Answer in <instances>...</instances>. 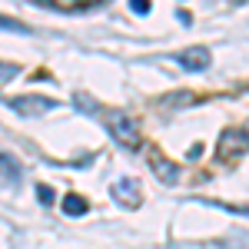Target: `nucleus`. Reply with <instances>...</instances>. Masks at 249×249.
I'll use <instances>...</instances> for the list:
<instances>
[{"mask_svg":"<svg viewBox=\"0 0 249 249\" xmlns=\"http://www.w3.org/2000/svg\"><path fill=\"white\" fill-rule=\"evenodd\" d=\"M100 120H103L107 133L113 136L120 146L136 150V146L143 143V140H140V126H136V120L130 113H123V110H100Z\"/></svg>","mask_w":249,"mask_h":249,"instance_id":"f257e3e1","label":"nucleus"},{"mask_svg":"<svg viewBox=\"0 0 249 249\" xmlns=\"http://www.w3.org/2000/svg\"><path fill=\"white\" fill-rule=\"evenodd\" d=\"M246 150H249V136L243 133V126H236V130H226V133L219 136L216 156L219 160H236V156H243Z\"/></svg>","mask_w":249,"mask_h":249,"instance_id":"f03ea898","label":"nucleus"},{"mask_svg":"<svg viewBox=\"0 0 249 249\" xmlns=\"http://www.w3.org/2000/svg\"><path fill=\"white\" fill-rule=\"evenodd\" d=\"M10 107H14L17 113H23V116H40V113H47V110H57V100L27 93V96H14V100H10Z\"/></svg>","mask_w":249,"mask_h":249,"instance_id":"7ed1b4c3","label":"nucleus"},{"mask_svg":"<svg viewBox=\"0 0 249 249\" xmlns=\"http://www.w3.org/2000/svg\"><path fill=\"white\" fill-rule=\"evenodd\" d=\"M113 199L120 206H126V210H136L140 203H143V193H140V183H136L133 176H126V179H116L113 183Z\"/></svg>","mask_w":249,"mask_h":249,"instance_id":"20e7f679","label":"nucleus"},{"mask_svg":"<svg viewBox=\"0 0 249 249\" xmlns=\"http://www.w3.org/2000/svg\"><path fill=\"white\" fill-rule=\"evenodd\" d=\"M176 63H179L183 70H190V73H199V70L210 67V50H206V47H186V50L176 53Z\"/></svg>","mask_w":249,"mask_h":249,"instance_id":"39448f33","label":"nucleus"},{"mask_svg":"<svg viewBox=\"0 0 249 249\" xmlns=\"http://www.w3.org/2000/svg\"><path fill=\"white\" fill-rule=\"evenodd\" d=\"M150 170H153L163 183H179V166H176V163H170L166 156L153 153V156H150Z\"/></svg>","mask_w":249,"mask_h":249,"instance_id":"423d86ee","label":"nucleus"},{"mask_svg":"<svg viewBox=\"0 0 249 249\" xmlns=\"http://www.w3.org/2000/svg\"><path fill=\"white\" fill-rule=\"evenodd\" d=\"M34 3H40V7H50V10H63V14H83V10H93L96 0H90V3H63V0H34Z\"/></svg>","mask_w":249,"mask_h":249,"instance_id":"0eeeda50","label":"nucleus"},{"mask_svg":"<svg viewBox=\"0 0 249 249\" xmlns=\"http://www.w3.org/2000/svg\"><path fill=\"white\" fill-rule=\"evenodd\" d=\"M60 206H63V213H67V216H87V210H90V203H87L80 193H67Z\"/></svg>","mask_w":249,"mask_h":249,"instance_id":"6e6552de","label":"nucleus"},{"mask_svg":"<svg viewBox=\"0 0 249 249\" xmlns=\"http://www.w3.org/2000/svg\"><path fill=\"white\" fill-rule=\"evenodd\" d=\"M0 173L7 176V183H17L20 176H23V170H20V163L14 160L10 153H0Z\"/></svg>","mask_w":249,"mask_h":249,"instance_id":"1a4fd4ad","label":"nucleus"},{"mask_svg":"<svg viewBox=\"0 0 249 249\" xmlns=\"http://www.w3.org/2000/svg\"><path fill=\"white\" fill-rule=\"evenodd\" d=\"M0 30H7V34H34L23 20H14V17H7V14H0Z\"/></svg>","mask_w":249,"mask_h":249,"instance_id":"9d476101","label":"nucleus"},{"mask_svg":"<svg viewBox=\"0 0 249 249\" xmlns=\"http://www.w3.org/2000/svg\"><path fill=\"white\" fill-rule=\"evenodd\" d=\"M37 199L43 203V206H53V203H57V193H53V186L40 183V186H37Z\"/></svg>","mask_w":249,"mask_h":249,"instance_id":"9b49d317","label":"nucleus"},{"mask_svg":"<svg viewBox=\"0 0 249 249\" xmlns=\"http://www.w3.org/2000/svg\"><path fill=\"white\" fill-rule=\"evenodd\" d=\"M17 73H20L17 63H3V60H0V87H3V83H10Z\"/></svg>","mask_w":249,"mask_h":249,"instance_id":"f8f14e48","label":"nucleus"},{"mask_svg":"<svg viewBox=\"0 0 249 249\" xmlns=\"http://www.w3.org/2000/svg\"><path fill=\"white\" fill-rule=\"evenodd\" d=\"M130 7H133V14H150V3L146 0H130Z\"/></svg>","mask_w":249,"mask_h":249,"instance_id":"ddd939ff","label":"nucleus"},{"mask_svg":"<svg viewBox=\"0 0 249 249\" xmlns=\"http://www.w3.org/2000/svg\"><path fill=\"white\" fill-rule=\"evenodd\" d=\"M243 133H246V136H249V120H246V123H243Z\"/></svg>","mask_w":249,"mask_h":249,"instance_id":"4468645a","label":"nucleus"}]
</instances>
